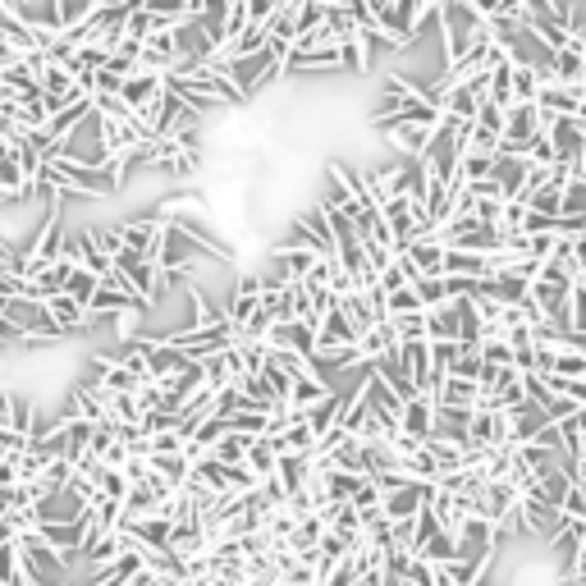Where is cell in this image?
Masks as SVG:
<instances>
[{
  "mask_svg": "<svg viewBox=\"0 0 586 586\" xmlns=\"http://www.w3.org/2000/svg\"><path fill=\"white\" fill-rule=\"evenodd\" d=\"M142 316H147V307H124V312H115V335H120V344L142 335Z\"/></svg>",
  "mask_w": 586,
  "mask_h": 586,
  "instance_id": "cell-17",
  "label": "cell"
},
{
  "mask_svg": "<svg viewBox=\"0 0 586 586\" xmlns=\"http://www.w3.org/2000/svg\"><path fill=\"white\" fill-rule=\"evenodd\" d=\"M330 394V385L326 380H316V376H298L293 380V390H289V399H284V408H289L293 417H303L307 408H316V403L326 399Z\"/></svg>",
  "mask_w": 586,
  "mask_h": 586,
  "instance_id": "cell-9",
  "label": "cell"
},
{
  "mask_svg": "<svg viewBox=\"0 0 586 586\" xmlns=\"http://www.w3.org/2000/svg\"><path fill=\"white\" fill-rule=\"evenodd\" d=\"M440 275H458V280H486V257L445 248V257H440Z\"/></svg>",
  "mask_w": 586,
  "mask_h": 586,
  "instance_id": "cell-10",
  "label": "cell"
},
{
  "mask_svg": "<svg viewBox=\"0 0 586 586\" xmlns=\"http://www.w3.org/2000/svg\"><path fill=\"white\" fill-rule=\"evenodd\" d=\"M559 220H577V225L586 220V184L582 179H568V184L559 188Z\"/></svg>",
  "mask_w": 586,
  "mask_h": 586,
  "instance_id": "cell-14",
  "label": "cell"
},
{
  "mask_svg": "<svg viewBox=\"0 0 586 586\" xmlns=\"http://www.w3.org/2000/svg\"><path fill=\"white\" fill-rule=\"evenodd\" d=\"M399 431L403 435H413V440H431V431H435V399L431 394H413V399L403 403L399 408Z\"/></svg>",
  "mask_w": 586,
  "mask_h": 586,
  "instance_id": "cell-5",
  "label": "cell"
},
{
  "mask_svg": "<svg viewBox=\"0 0 586 586\" xmlns=\"http://www.w3.org/2000/svg\"><path fill=\"white\" fill-rule=\"evenodd\" d=\"M527 170H532V165L522 161V156H495V165H490V179H495V184H500V193L504 197H518L522 193V184H527Z\"/></svg>",
  "mask_w": 586,
  "mask_h": 586,
  "instance_id": "cell-8",
  "label": "cell"
},
{
  "mask_svg": "<svg viewBox=\"0 0 586 586\" xmlns=\"http://www.w3.org/2000/svg\"><path fill=\"white\" fill-rule=\"evenodd\" d=\"M60 293H69V298H74L78 307H87V298L97 293V275L78 266V271H69V275H65V289H60Z\"/></svg>",
  "mask_w": 586,
  "mask_h": 586,
  "instance_id": "cell-16",
  "label": "cell"
},
{
  "mask_svg": "<svg viewBox=\"0 0 586 586\" xmlns=\"http://www.w3.org/2000/svg\"><path fill=\"white\" fill-rule=\"evenodd\" d=\"M426 559L431 568H445V564H454L458 559V545H454V532H431L422 541V550H417Z\"/></svg>",
  "mask_w": 586,
  "mask_h": 586,
  "instance_id": "cell-12",
  "label": "cell"
},
{
  "mask_svg": "<svg viewBox=\"0 0 586 586\" xmlns=\"http://www.w3.org/2000/svg\"><path fill=\"white\" fill-rule=\"evenodd\" d=\"M385 138L394 142V152H403V161H417L426 138H431V129H422V124H399V129H390Z\"/></svg>",
  "mask_w": 586,
  "mask_h": 586,
  "instance_id": "cell-11",
  "label": "cell"
},
{
  "mask_svg": "<svg viewBox=\"0 0 586 586\" xmlns=\"http://www.w3.org/2000/svg\"><path fill=\"white\" fill-rule=\"evenodd\" d=\"M435 408L440 413H477V403H481V390L472 385V380H458V376H445L440 385H435Z\"/></svg>",
  "mask_w": 586,
  "mask_h": 586,
  "instance_id": "cell-4",
  "label": "cell"
},
{
  "mask_svg": "<svg viewBox=\"0 0 586 586\" xmlns=\"http://www.w3.org/2000/svg\"><path fill=\"white\" fill-rule=\"evenodd\" d=\"M19 582V536L10 545H0V586Z\"/></svg>",
  "mask_w": 586,
  "mask_h": 586,
  "instance_id": "cell-18",
  "label": "cell"
},
{
  "mask_svg": "<svg viewBox=\"0 0 586 586\" xmlns=\"http://www.w3.org/2000/svg\"><path fill=\"white\" fill-rule=\"evenodd\" d=\"M417 298H422V307L431 312V307H445L449 303V293H445V275H417L413 280Z\"/></svg>",
  "mask_w": 586,
  "mask_h": 586,
  "instance_id": "cell-15",
  "label": "cell"
},
{
  "mask_svg": "<svg viewBox=\"0 0 586 586\" xmlns=\"http://www.w3.org/2000/svg\"><path fill=\"white\" fill-rule=\"evenodd\" d=\"M541 133H545V115H541V106H536V101H513V106L504 110L500 152H504V156H522L536 138H541Z\"/></svg>",
  "mask_w": 586,
  "mask_h": 586,
  "instance_id": "cell-1",
  "label": "cell"
},
{
  "mask_svg": "<svg viewBox=\"0 0 586 586\" xmlns=\"http://www.w3.org/2000/svg\"><path fill=\"white\" fill-rule=\"evenodd\" d=\"M426 500H431V486H426V481H403V486L380 495V518L390 522V527L394 522H413Z\"/></svg>",
  "mask_w": 586,
  "mask_h": 586,
  "instance_id": "cell-2",
  "label": "cell"
},
{
  "mask_svg": "<svg viewBox=\"0 0 586 586\" xmlns=\"http://www.w3.org/2000/svg\"><path fill=\"white\" fill-rule=\"evenodd\" d=\"M284 0H248V23H271Z\"/></svg>",
  "mask_w": 586,
  "mask_h": 586,
  "instance_id": "cell-19",
  "label": "cell"
},
{
  "mask_svg": "<svg viewBox=\"0 0 586 586\" xmlns=\"http://www.w3.org/2000/svg\"><path fill=\"white\" fill-rule=\"evenodd\" d=\"M0 275H19V252L5 234H0Z\"/></svg>",
  "mask_w": 586,
  "mask_h": 586,
  "instance_id": "cell-20",
  "label": "cell"
},
{
  "mask_svg": "<svg viewBox=\"0 0 586 586\" xmlns=\"http://www.w3.org/2000/svg\"><path fill=\"white\" fill-rule=\"evenodd\" d=\"M554 83L550 87H586V55L582 42H568L564 51H554Z\"/></svg>",
  "mask_w": 586,
  "mask_h": 586,
  "instance_id": "cell-7",
  "label": "cell"
},
{
  "mask_svg": "<svg viewBox=\"0 0 586 586\" xmlns=\"http://www.w3.org/2000/svg\"><path fill=\"white\" fill-rule=\"evenodd\" d=\"M536 92H541V74H536L532 65H513L509 60V97L513 101H536Z\"/></svg>",
  "mask_w": 586,
  "mask_h": 586,
  "instance_id": "cell-13",
  "label": "cell"
},
{
  "mask_svg": "<svg viewBox=\"0 0 586 586\" xmlns=\"http://www.w3.org/2000/svg\"><path fill=\"white\" fill-rule=\"evenodd\" d=\"M42 307H46V316H51V326L60 330V335H78V330L92 326V321H87V312L74 303V298H69V293H51Z\"/></svg>",
  "mask_w": 586,
  "mask_h": 586,
  "instance_id": "cell-6",
  "label": "cell"
},
{
  "mask_svg": "<svg viewBox=\"0 0 586 586\" xmlns=\"http://www.w3.org/2000/svg\"><path fill=\"white\" fill-rule=\"evenodd\" d=\"M161 92H165V74H152V69H138V74H129L120 83V101L129 106L133 120H142V115L156 106Z\"/></svg>",
  "mask_w": 586,
  "mask_h": 586,
  "instance_id": "cell-3",
  "label": "cell"
}]
</instances>
